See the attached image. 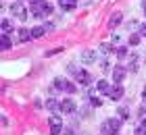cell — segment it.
Returning <instances> with one entry per match:
<instances>
[{
	"label": "cell",
	"mask_w": 146,
	"mask_h": 135,
	"mask_svg": "<svg viewBox=\"0 0 146 135\" xmlns=\"http://www.w3.org/2000/svg\"><path fill=\"white\" fill-rule=\"evenodd\" d=\"M29 11H31L34 17L44 19V17H50L54 9H52V4L48 0H29Z\"/></svg>",
	"instance_id": "cell-1"
},
{
	"label": "cell",
	"mask_w": 146,
	"mask_h": 135,
	"mask_svg": "<svg viewBox=\"0 0 146 135\" xmlns=\"http://www.w3.org/2000/svg\"><path fill=\"white\" fill-rule=\"evenodd\" d=\"M67 69H69V73H71V75H75V81H77V83H82L84 87L92 85V75H90L88 71H84V69H77L75 65H69Z\"/></svg>",
	"instance_id": "cell-2"
},
{
	"label": "cell",
	"mask_w": 146,
	"mask_h": 135,
	"mask_svg": "<svg viewBox=\"0 0 146 135\" xmlns=\"http://www.w3.org/2000/svg\"><path fill=\"white\" fill-rule=\"evenodd\" d=\"M121 123H123V121H121V119H115V117H111V119H107V121H102V125H100V133L117 135L119 129H121Z\"/></svg>",
	"instance_id": "cell-3"
},
{
	"label": "cell",
	"mask_w": 146,
	"mask_h": 135,
	"mask_svg": "<svg viewBox=\"0 0 146 135\" xmlns=\"http://www.w3.org/2000/svg\"><path fill=\"white\" fill-rule=\"evenodd\" d=\"M54 90H58V92H65V94H75L77 92V85L75 83H71L69 79H65V77H56L54 79Z\"/></svg>",
	"instance_id": "cell-4"
},
{
	"label": "cell",
	"mask_w": 146,
	"mask_h": 135,
	"mask_svg": "<svg viewBox=\"0 0 146 135\" xmlns=\"http://www.w3.org/2000/svg\"><path fill=\"white\" fill-rule=\"evenodd\" d=\"M11 13H13L17 19H21V21H25V19L29 17V11L21 4V0H15V2L11 4Z\"/></svg>",
	"instance_id": "cell-5"
},
{
	"label": "cell",
	"mask_w": 146,
	"mask_h": 135,
	"mask_svg": "<svg viewBox=\"0 0 146 135\" xmlns=\"http://www.w3.org/2000/svg\"><path fill=\"white\" fill-rule=\"evenodd\" d=\"M48 123H50V133L48 135H63V119L52 114L48 117Z\"/></svg>",
	"instance_id": "cell-6"
},
{
	"label": "cell",
	"mask_w": 146,
	"mask_h": 135,
	"mask_svg": "<svg viewBox=\"0 0 146 135\" xmlns=\"http://www.w3.org/2000/svg\"><path fill=\"white\" fill-rule=\"evenodd\" d=\"M111 75H113V83H123L125 75H127V69H125L123 65H115V69L111 71Z\"/></svg>",
	"instance_id": "cell-7"
},
{
	"label": "cell",
	"mask_w": 146,
	"mask_h": 135,
	"mask_svg": "<svg viewBox=\"0 0 146 135\" xmlns=\"http://www.w3.org/2000/svg\"><path fill=\"white\" fill-rule=\"evenodd\" d=\"M79 58H82V63L84 65H94L96 60H98V54H96V50H82V54H79Z\"/></svg>",
	"instance_id": "cell-8"
},
{
	"label": "cell",
	"mask_w": 146,
	"mask_h": 135,
	"mask_svg": "<svg viewBox=\"0 0 146 135\" xmlns=\"http://www.w3.org/2000/svg\"><path fill=\"white\" fill-rule=\"evenodd\" d=\"M75 110H77L75 100H71V98H65V100H61V112H63V114H73Z\"/></svg>",
	"instance_id": "cell-9"
},
{
	"label": "cell",
	"mask_w": 146,
	"mask_h": 135,
	"mask_svg": "<svg viewBox=\"0 0 146 135\" xmlns=\"http://www.w3.org/2000/svg\"><path fill=\"white\" fill-rule=\"evenodd\" d=\"M123 94H125V90H123L121 83H113L111 90H109V98H111V100H121Z\"/></svg>",
	"instance_id": "cell-10"
},
{
	"label": "cell",
	"mask_w": 146,
	"mask_h": 135,
	"mask_svg": "<svg viewBox=\"0 0 146 135\" xmlns=\"http://www.w3.org/2000/svg\"><path fill=\"white\" fill-rule=\"evenodd\" d=\"M121 21H123V15H121L119 11H115V13L111 15V19H109V27H111V29H115V27L121 25Z\"/></svg>",
	"instance_id": "cell-11"
},
{
	"label": "cell",
	"mask_w": 146,
	"mask_h": 135,
	"mask_svg": "<svg viewBox=\"0 0 146 135\" xmlns=\"http://www.w3.org/2000/svg\"><path fill=\"white\" fill-rule=\"evenodd\" d=\"M31 38H34L31 36V29H27V27H21V29L17 31V40L19 42H29Z\"/></svg>",
	"instance_id": "cell-12"
},
{
	"label": "cell",
	"mask_w": 146,
	"mask_h": 135,
	"mask_svg": "<svg viewBox=\"0 0 146 135\" xmlns=\"http://www.w3.org/2000/svg\"><path fill=\"white\" fill-rule=\"evenodd\" d=\"M58 6L63 11H75L77 9V0H58Z\"/></svg>",
	"instance_id": "cell-13"
},
{
	"label": "cell",
	"mask_w": 146,
	"mask_h": 135,
	"mask_svg": "<svg viewBox=\"0 0 146 135\" xmlns=\"http://www.w3.org/2000/svg\"><path fill=\"white\" fill-rule=\"evenodd\" d=\"M46 108H48L50 112H58V110H61V102L54 100V98H48V100H46Z\"/></svg>",
	"instance_id": "cell-14"
},
{
	"label": "cell",
	"mask_w": 146,
	"mask_h": 135,
	"mask_svg": "<svg viewBox=\"0 0 146 135\" xmlns=\"http://www.w3.org/2000/svg\"><path fill=\"white\" fill-rule=\"evenodd\" d=\"M0 46H2V50H11L13 40H11L9 33H2V36H0Z\"/></svg>",
	"instance_id": "cell-15"
},
{
	"label": "cell",
	"mask_w": 146,
	"mask_h": 135,
	"mask_svg": "<svg viewBox=\"0 0 146 135\" xmlns=\"http://www.w3.org/2000/svg\"><path fill=\"white\" fill-rule=\"evenodd\" d=\"M109 90H111L109 81H104V79H98V83H96V92H100V94H107V96H109Z\"/></svg>",
	"instance_id": "cell-16"
},
{
	"label": "cell",
	"mask_w": 146,
	"mask_h": 135,
	"mask_svg": "<svg viewBox=\"0 0 146 135\" xmlns=\"http://www.w3.org/2000/svg\"><path fill=\"white\" fill-rule=\"evenodd\" d=\"M117 114H119V119H121V121H129V108L127 106H119Z\"/></svg>",
	"instance_id": "cell-17"
},
{
	"label": "cell",
	"mask_w": 146,
	"mask_h": 135,
	"mask_svg": "<svg viewBox=\"0 0 146 135\" xmlns=\"http://www.w3.org/2000/svg\"><path fill=\"white\" fill-rule=\"evenodd\" d=\"M0 27H2V33H11L13 31V21H11V19H2Z\"/></svg>",
	"instance_id": "cell-18"
},
{
	"label": "cell",
	"mask_w": 146,
	"mask_h": 135,
	"mask_svg": "<svg viewBox=\"0 0 146 135\" xmlns=\"http://www.w3.org/2000/svg\"><path fill=\"white\" fill-rule=\"evenodd\" d=\"M44 33H46L44 25H40V27H34V29H31V36H34V38H42Z\"/></svg>",
	"instance_id": "cell-19"
},
{
	"label": "cell",
	"mask_w": 146,
	"mask_h": 135,
	"mask_svg": "<svg viewBox=\"0 0 146 135\" xmlns=\"http://www.w3.org/2000/svg\"><path fill=\"white\" fill-rule=\"evenodd\" d=\"M115 54H117L119 58H125V56H127V48H125V46H117V48H115Z\"/></svg>",
	"instance_id": "cell-20"
},
{
	"label": "cell",
	"mask_w": 146,
	"mask_h": 135,
	"mask_svg": "<svg viewBox=\"0 0 146 135\" xmlns=\"http://www.w3.org/2000/svg\"><path fill=\"white\" fill-rule=\"evenodd\" d=\"M140 33H131V36H129V46H138V44H140Z\"/></svg>",
	"instance_id": "cell-21"
},
{
	"label": "cell",
	"mask_w": 146,
	"mask_h": 135,
	"mask_svg": "<svg viewBox=\"0 0 146 135\" xmlns=\"http://www.w3.org/2000/svg\"><path fill=\"white\" fill-rule=\"evenodd\" d=\"M134 135H146V119H142V123H140V127L136 129Z\"/></svg>",
	"instance_id": "cell-22"
},
{
	"label": "cell",
	"mask_w": 146,
	"mask_h": 135,
	"mask_svg": "<svg viewBox=\"0 0 146 135\" xmlns=\"http://www.w3.org/2000/svg\"><path fill=\"white\" fill-rule=\"evenodd\" d=\"M90 104H92V106H100V104H102V100L98 98L96 94H90Z\"/></svg>",
	"instance_id": "cell-23"
},
{
	"label": "cell",
	"mask_w": 146,
	"mask_h": 135,
	"mask_svg": "<svg viewBox=\"0 0 146 135\" xmlns=\"http://www.w3.org/2000/svg\"><path fill=\"white\" fill-rule=\"evenodd\" d=\"M113 50H115V48H113L111 44H100V52H102V54H111Z\"/></svg>",
	"instance_id": "cell-24"
},
{
	"label": "cell",
	"mask_w": 146,
	"mask_h": 135,
	"mask_svg": "<svg viewBox=\"0 0 146 135\" xmlns=\"http://www.w3.org/2000/svg\"><path fill=\"white\" fill-rule=\"evenodd\" d=\"M138 33H140L142 38H146V23H142V25H140V29H138Z\"/></svg>",
	"instance_id": "cell-25"
},
{
	"label": "cell",
	"mask_w": 146,
	"mask_h": 135,
	"mask_svg": "<svg viewBox=\"0 0 146 135\" xmlns=\"http://www.w3.org/2000/svg\"><path fill=\"white\" fill-rule=\"evenodd\" d=\"M109 67H111V65L107 63V60H102V63H100V69H102L104 73H107V71H109Z\"/></svg>",
	"instance_id": "cell-26"
},
{
	"label": "cell",
	"mask_w": 146,
	"mask_h": 135,
	"mask_svg": "<svg viewBox=\"0 0 146 135\" xmlns=\"http://www.w3.org/2000/svg\"><path fill=\"white\" fill-rule=\"evenodd\" d=\"M44 29H46V33H50L52 29H54V25H52V23H46V25H44Z\"/></svg>",
	"instance_id": "cell-27"
},
{
	"label": "cell",
	"mask_w": 146,
	"mask_h": 135,
	"mask_svg": "<svg viewBox=\"0 0 146 135\" xmlns=\"http://www.w3.org/2000/svg\"><path fill=\"white\" fill-rule=\"evenodd\" d=\"M63 135H75V131L73 129H63Z\"/></svg>",
	"instance_id": "cell-28"
},
{
	"label": "cell",
	"mask_w": 146,
	"mask_h": 135,
	"mask_svg": "<svg viewBox=\"0 0 146 135\" xmlns=\"http://www.w3.org/2000/svg\"><path fill=\"white\" fill-rule=\"evenodd\" d=\"M142 11L146 13V0H144V2H142Z\"/></svg>",
	"instance_id": "cell-29"
},
{
	"label": "cell",
	"mask_w": 146,
	"mask_h": 135,
	"mask_svg": "<svg viewBox=\"0 0 146 135\" xmlns=\"http://www.w3.org/2000/svg\"><path fill=\"white\" fill-rule=\"evenodd\" d=\"M100 135H107V133H100Z\"/></svg>",
	"instance_id": "cell-30"
}]
</instances>
